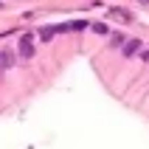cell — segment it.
<instances>
[{"label":"cell","instance_id":"obj_1","mask_svg":"<svg viewBox=\"0 0 149 149\" xmlns=\"http://www.w3.org/2000/svg\"><path fill=\"white\" fill-rule=\"evenodd\" d=\"M20 56H23V59H31V56H34L31 34H23V37H20Z\"/></svg>","mask_w":149,"mask_h":149},{"label":"cell","instance_id":"obj_2","mask_svg":"<svg viewBox=\"0 0 149 149\" xmlns=\"http://www.w3.org/2000/svg\"><path fill=\"white\" fill-rule=\"evenodd\" d=\"M110 14L116 17V20H124V23H132V14H130V11H127V8H110Z\"/></svg>","mask_w":149,"mask_h":149},{"label":"cell","instance_id":"obj_3","mask_svg":"<svg viewBox=\"0 0 149 149\" xmlns=\"http://www.w3.org/2000/svg\"><path fill=\"white\" fill-rule=\"evenodd\" d=\"M11 65H14V54L8 48H3L0 51V68H11Z\"/></svg>","mask_w":149,"mask_h":149},{"label":"cell","instance_id":"obj_4","mask_svg":"<svg viewBox=\"0 0 149 149\" xmlns=\"http://www.w3.org/2000/svg\"><path fill=\"white\" fill-rule=\"evenodd\" d=\"M141 45H143L141 40H130V42L124 45V56H132V54H138V51H141Z\"/></svg>","mask_w":149,"mask_h":149},{"label":"cell","instance_id":"obj_5","mask_svg":"<svg viewBox=\"0 0 149 149\" xmlns=\"http://www.w3.org/2000/svg\"><path fill=\"white\" fill-rule=\"evenodd\" d=\"M56 34V28H51V25H45V28H40V40H45V42H51V37Z\"/></svg>","mask_w":149,"mask_h":149},{"label":"cell","instance_id":"obj_6","mask_svg":"<svg viewBox=\"0 0 149 149\" xmlns=\"http://www.w3.org/2000/svg\"><path fill=\"white\" fill-rule=\"evenodd\" d=\"M93 31H96V34H107V25H104V23H93Z\"/></svg>","mask_w":149,"mask_h":149},{"label":"cell","instance_id":"obj_7","mask_svg":"<svg viewBox=\"0 0 149 149\" xmlns=\"http://www.w3.org/2000/svg\"><path fill=\"white\" fill-rule=\"evenodd\" d=\"M70 25H73V31H82L87 23H84V20H76V23H70Z\"/></svg>","mask_w":149,"mask_h":149},{"label":"cell","instance_id":"obj_8","mask_svg":"<svg viewBox=\"0 0 149 149\" xmlns=\"http://www.w3.org/2000/svg\"><path fill=\"white\" fill-rule=\"evenodd\" d=\"M124 42V34H113V45H121Z\"/></svg>","mask_w":149,"mask_h":149},{"label":"cell","instance_id":"obj_9","mask_svg":"<svg viewBox=\"0 0 149 149\" xmlns=\"http://www.w3.org/2000/svg\"><path fill=\"white\" fill-rule=\"evenodd\" d=\"M141 59H143V62H149V51H143V54H141Z\"/></svg>","mask_w":149,"mask_h":149}]
</instances>
